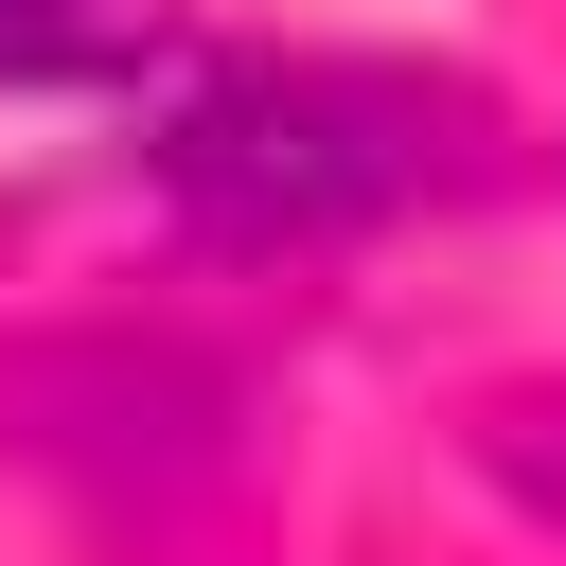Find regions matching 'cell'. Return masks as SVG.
I'll use <instances>...</instances> for the list:
<instances>
[{
    "instance_id": "cell-2",
    "label": "cell",
    "mask_w": 566,
    "mask_h": 566,
    "mask_svg": "<svg viewBox=\"0 0 566 566\" xmlns=\"http://www.w3.org/2000/svg\"><path fill=\"white\" fill-rule=\"evenodd\" d=\"M71 18H88V0H0V53H53Z\"/></svg>"
},
{
    "instance_id": "cell-1",
    "label": "cell",
    "mask_w": 566,
    "mask_h": 566,
    "mask_svg": "<svg viewBox=\"0 0 566 566\" xmlns=\"http://www.w3.org/2000/svg\"><path fill=\"white\" fill-rule=\"evenodd\" d=\"M142 159L230 248H336V230L460 195L495 159V106L460 71H389V53H212V71L159 88Z\"/></svg>"
}]
</instances>
